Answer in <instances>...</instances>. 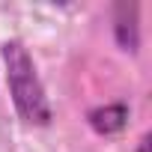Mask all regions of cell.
Returning <instances> with one entry per match:
<instances>
[{"label":"cell","mask_w":152,"mask_h":152,"mask_svg":"<svg viewBox=\"0 0 152 152\" xmlns=\"http://www.w3.org/2000/svg\"><path fill=\"white\" fill-rule=\"evenodd\" d=\"M3 60L9 72V93L15 102V110L21 113L24 122L30 125H48L51 122V104L45 96V87L36 75V66L21 42H6L3 45Z\"/></svg>","instance_id":"1"},{"label":"cell","mask_w":152,"mask_h":152,"mask_svg":"<svg viewBox=\"0 0 152 152\" xmlns=\"http://www.w3.org/2000/svg\"><path fill=\"white\" fill-rule=\"evenodd\" d=\"M125 119H128V107L125 104H104V107H96L90 113V125L99 134H116V131H122Z\"/></svg>","instance_id":"2"},{"label":"cell","mask_w":152,"mask_h":152,"mask_svg":"<svg viewBox=\"0 0 152 152\" xmlns=\"http://www.w3.org/2000/svg\"><path fill=\"white\" fill-rule=\"evenodd\" d=\"M116 39L128 51L137 48V6L134 3H119L116 6Z\"/></svg>","instance_id":"3"}]
</instances>
